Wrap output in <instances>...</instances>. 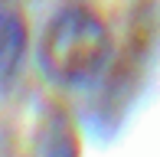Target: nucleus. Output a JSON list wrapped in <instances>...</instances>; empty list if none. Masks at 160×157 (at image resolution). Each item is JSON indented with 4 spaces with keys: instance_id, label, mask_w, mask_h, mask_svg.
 <instances>
[{
    "instance_id": "1",
    "label": "nucleus",
    "mask_w": 160,
    "mask_h": 157,
    "mask_svg": "<svg viewBox=\"0 0 160 157\" xmlns=\"http://www.w3.org/2000/svg\"><path fill=\"white\" fill-rule=\"evenodd\" d=\"M108 59V33L98 17L69 7L49 23L42 39V66L59 82H88Z\"/></svg>"
},
{
    "instance_id": "2",
    "label": "nucleus",
    "mask_w": 160,
    "mask_h": 157,
    "mask_svg": "<svg viewBox=\"0 0 160 157\" xmlns=\"http://www.w3.org/2000/svg\"><path fill=\"white\" fill-rule=\"evenodd\" d=\"M23 46H26V36H23L20 17L13 10H7V7H0V78L13 72Z\"/></svg>"
}]
</instances>
